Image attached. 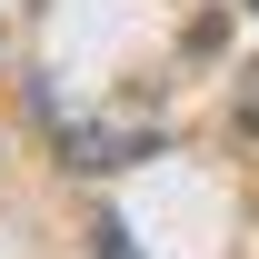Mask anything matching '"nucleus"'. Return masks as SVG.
Here are the masks:
<instances>
[{"mask_svg": "<svg viewBox=\"0 0 259 259\" xmlns=\"http://www.w3.org/2000/svg\"><path fill=\"white\" fill-rule=\"evenodd\" d=\"M249 10H259V0H249Z\"/></svg>", "mask_w": 259, "mask_h": 259, "instance_id": "nucleus-1", "label": "nucleus"}]
</instances>
